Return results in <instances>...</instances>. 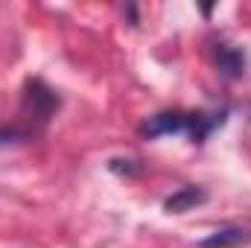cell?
Listing matches in <instances>:
<instances>
[{"label": "cell", "instance_id": "7a4b0ae2", "mask_svg": "<svg viewBox=\"0 0 251 248\" xmlns=\"http://www.w3.org/2000/svg\"><path fill=\"white\" fill-rule=\"evenodd\" d=\"M24 108H26L32 117H38V120L44 123V120H50V114L59 108V97H56L53 88H47L44 82L32 79V82L26 85V94H24Z\"/></svg>", "mask_w": 251, "mask_h": 248}, {"label": "cell", "instance_id": "8992f818", "mask_svg": "<svg viewBox=\"0 0 251 248\" xmlns=\"http://www.w3.org/2000/svg\"><path fill=\"white\" fill-rule=\"evenodd\" d=\"M24 140H26V131H21V128H0V149L24 143Z\"/></svg>", "mask_w": 251, "mask_h": 248}, {"label": "cell", "instance_id": "6da1fadb", "mask_svg": "<svg viewBox=\"0 0 251 248\" xmlns=\"http://www.w3.org/2000/svg\"><path fill=\"white\" fill-rule=\"evenodd\" d=\"M225 123V117L219 114H184V111H164L149 117L140 125V134L146 137H164V134H190L193 140H204L216 125Z\"/></svg>", "mask_w": 251, "mask_h": 248}, {"label": "cell", "instance_id": "3957f363", "mask_svg": "<svg viewBox=\"0 0 251 248\" xmlns=\"http://www.w3.org/2000/svg\"><path fill=\"white\" fill-rule=\"evenodd\" d=\"M199 246L201 248H243V246H251V231L243 228V225H228V228H219L210 237H204Z\"/></svg>", "mask_w": 251, "mask_h": 248}, {"label": "cell", "instance_id": "277c9868", "mask_svg": "<svg viewBox=\"0 0 251 248\" xmlns=\"http://www.w3.org/2000/svg\"><path fill=\"white\" fill-rule=\"evenodd\" d=\"M213 56H216V67L228 76V79H240L243 73H246V53L240 50V47H234V44H216V50H213Z\"/></svg>", "mask_w": 251, "mask_h": 248}, {"label": "cell", "instance_id": "5b68a950", "mask_svg": "<svg viewBox=\"0 0 251 248\" xmlns=\"http://www.w3.org/2000/svg\"><path fill=\"white\" fill-rule=\"evenodd\" d=\"M204 201H207L204 190H199V187H181L178 193H173L164 201V207H167V213H187L196 204H204Z\"/></svg>", "mask_w": 251, "mask_h": 248}]
</instances>
